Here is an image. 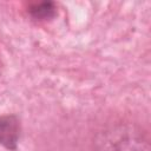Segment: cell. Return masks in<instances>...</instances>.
<instances>
[{"label": "cell", "instance_id": "obj_2", "mask_svg": "<svg viewBox=\"0 0 151 151\" xmlns=\"http://www.w3.org/2000/svg\"><path fill=\"white\" fill-rule=\"evenodd\" d=\"M20 137V122L15 114L0 116V144L15 151Z\"/></svg>", "mask_w": 151, "mask_h": 151}, {"label": "cell", "instance_id": "obj_1", "mask_svg": "<svg viewBox=\"0 0 151 151\" xmlns=\"http://www.w3.org/2000/svg\"><path fill=\"white\" fill-rule=\"evenodd\" d=\"M97 151H150V145L139 129L122 124L100 133Z\"/></svg>", "mask_w": 151, "mask_h": 151}, {"label": "cell", "instance_id": "obj_3", "mask_svg": "<svg viewBox=\"0 0 151 151\" xmlns=\"http://www.w3.org/2000/svg\"><path fill=\"white\" fill-rule=\"evenodd\" d=\"M27 12L34 20L45 21L52 19L57 13V7L53 1H41L34 2L28 6Z\"/></svg>", "mask_w": 151, "mask_h": 151}]
</instances>
